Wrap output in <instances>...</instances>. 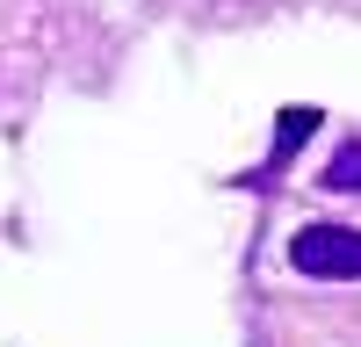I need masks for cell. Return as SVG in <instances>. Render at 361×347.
Listing matches in <instances>:
<instances>
[{
    "label": "cell",
    "mask_w": 361,
    "mask_h": 347,
    "mask_svg": "<svg viewBox=\"0 0 361 347\" xmlns=\"http://www.w3.org/2000/svg\"><path fill=\"white\" fill-rule=\"evenodd\" d=\"M289 260L318 282H361V231L354 224H304L289 239Z\"/></svg>",
    "instance_id": "1"
},
{
    "label": "cell",
    "mask_w": 361,
    "mask_h": 347,
    "mask_svg": "<svg viewBox=\"0 0 361 347\" xmlns=\"http://www.w3.org/2000/svg\"><path fill=\"white\" fill-rule=\"evenodd\" d=\"M275 123H282V130H275V152H267V166H260V188H267V174H282L296 152H304V138L318 130V109H282Z\"/></svg>",
    "instance_id": "2"
},
{
    "label": "cell",
    "mask_w": 361,
    "mask_h": 347,
    "mask_svg": "<svg viewBox=\"0 0 361 347\" xmlns=\"http://www.w3.org/2000/svg\"><path fill=\"white\" fill-rule=\"evenodd\" d=\"M325 188H361V138H347L340 152H333V166H325Z\"/></svg>",
    "instance_id": "3"
}]
</instances>
